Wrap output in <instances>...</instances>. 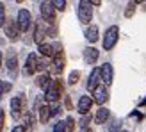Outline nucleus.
<instances>
[{
    "instance_id": "nucleus-1",
    "label": "nucleus",
    "mask_w": 146,
    "mask_h": 132,
    "mask_svg": "<svg viewBox=\"0 0 146 132\" xmlns=\"http://www.w3.org/2000/svg\"><path fill=\"white\" fill-rule=\"evenodd\" d=\"M118 38H119V29L116 25L109 27L107 32H105V38H104V48L105 50H112L114 45L118 43Z\"/></svg>"
},
{
    "instance_id": "nucleus-2",
    "label": "nucleus",
    "mask_w": 146,
    "mask_h": 132,
    "mask_svg": "<svg viewBox=\"0 0 146 132\" xmlns=\"http://www.w3.org/2000/svg\"><path fill=\"white\" fill-rule=\"evenodd\" d=\"M93 4L87 2V0H80L78 2V20L82 23H89L93 18Z\"/></svg>"
},
{
    "instance_id": "nucleus-3",
    "label": "nucleus",
    "mask_w": 146,
    "mask_h": 132,
    "mask_svg": "<svg viewBox=\"0 0 146 132\" xmlns=\"http://www.w3.org/2000/svg\"><path fill=\"white\" fill-rule=\"evenodd\" d=\"M61 93H62V82L59 79H55L52 82V86L48 87V91L45 93V100L46 102H57L61 98Z\"/></svg>"
},
{
    "instance_id": "nucleus-4",
    "label": "nucleus",
    "mask_w": 146,
    "mask_h": 132,
    "mask_svg": "<svg viewBox=\"0 0 146 132\" xmlns=\"http://www.w3.org/2000/svg\"><path fill=\"white\" fill-rule=\"evenodd\" d=\"M64 70V52H62V47L61 45H55V55H54V61H52V71L55 75Z\"/></svg>"
},
{
    "instance_id": "nucleus-5",
    "label": "nucleus",
    "mask_w": 146,
    "mask_h": 132,
    "mask_svg": "<svg viewBox=\"0 0 146 132\" xmlns=\"http://www.w3.org/2000/svg\"><path fill=\"white\" fill-rule=\"evenodd\" d=\"M5 64H7V70H9V75L11 79H14L18 75V55L14 50H9L5 55Z\"/></svg>"
},
{
    "instance_id": "nucleus-6",
    "label": "nucleus",
    "mask_w": 146,
    "mask_h": 132,
    "mask_svg": "<svg viewBox=\"0 0 146 132\" xmlns=\"http://www.w3.org/2000/svg\"><path fill=\"white\" fill-rule=\"evenodd\" d=\"M31 21H32V16H31V13H29L27 9H20L18 11V20H16V23L20 27V31H27L29 27H31Z\"/></svg>"
},
{
    "instance_id": "nucleus-7",
    "label": "nucleus",
    "mask_w": 146,
    "mask_h": 132,
    "mask_svg": "<svg viewBox=\"0 0 146 132\" xmlns=\"http://www.w3.org/2000/svg\"><path fill=\"white\" fill-rule=\"evenodd\" d=\"M41 16H43V20H46L48 23H52L55 20V7L52 5V2H43L41 4Z\"/></svg>"
},
{
    "instance_id": "nucleus-8",
    "label": "nucleus",
    "mask_w": 146,
    "mask_h": 132,
    "mask_svg": "<svg viewBox=\"0 0 146 132\" xmlns=\"http://www.w3.org/2000/svg\"><path fill=\"white\" fill-rule=\"evenodd\" d=\"M4 27H5V36H7V38H9L11 41H16V39H18V36H20V27H18L16 21L9 20Z\"/></svg>"
},
{
    "instance_id": "nucleus-9",
    "label": "nucleus",
    "mask_w": 146,
    "mask_h": 132,
    "mask_svg": "<svg viewBox=\"0 0 146 132\" xmlns=\"http://www.w3.org/2000/svg\"><path fill=\"white\" fill-rule=\"evenodd\" d=\"M102 80V68H94L91 71V75H89V80H87V89L89 91H94L98 87V82Z\"/></svg>"
},
{
    "instance_id": "nucleus-10",
    "label": "nucleus",
    "mask_w": 146,
    "mask_h": 132,
    "mask_svg": "<svg viewBox=\"0 0 146 132\" xmlns=\"http://www.w3.org/2000/svg\"><path fill=\"white\" fill-rule=\"evenodd\" d=\"M38 55L36 54H29L27 57V63H25V73L27 75H34L36 71H38Z\"/></svg>"
},
{
    "instance_id": "nucleus-11",
    "label": "nucleus",
    "mask_w": 146,
    "mask_h": 132,
    "mask_svg": "<svg viewBox=\"0 0 146 132\" xmlns=\"http://www.w3.org/2000/svg\"><path fill=\"white\" fill-rule=\"evenodd\" d=\"M107 98H109L107 87H104V86H100V87H96V89L93 91V100L96 102L98 105H104L105 102H107Z\"/></svg>"
},
{
    "instance_id": "nucleus-12",
    "label": "nucleus",
    "mask_w": 146,
    "mask_h": 132,
    "mask_svg": "<svg viewBox=\"0 0 146 132\" xmlns=\"http://www.w3.org/2000/svg\"><path fill=\"white\" fill-rule=\"evenodd\" d=\"M98 50L96 48H93V47H87L86 50H84V61L87 63V64H94L96 63V59H98Z\"/></svg>"
},
{
    "instance_id": "nucleus-13",
    "label": "nucleus",
    "mask_w": 146,
    "mask_h": 132,
    "mask_svg": "<svg viewBox=\"0 0 146 132\" xmlns=\"http://www.w3.org/2000/svg\"><path fill=\"white\" fill-rule=\"evenodd\" d=\"M91 105H93V98L80 97V100H78V113L80 114H87V113H89V109H91Z\"/></svg>"
},
{
    "instance_id": "nucleus-14",
    "label": "nucleus",
    "mask_w": 146,
    "mask_h": 132,
    "mask_svg": "<svg viewBox=\"0 0 146 132\" xmlns=\"http://www.w3.org/2000/svg\"><path fill=\"white\" fill-rule=\"evenodd\" d=\"M102 80L105 82V86H109L112 82V66L109 63H105L104 66H102Z\"/></svg>"
},
{
    "instance_id": "nucleus-15",
    "label": "nucleus",
    "mask_w": 146,
    "mask_h": 132,
    "mask_svg": "<svg viewBox=\"0 0 146 132\" xmlns=\"http://www.w3.org/2000/svg\"><path fill=\"white\" fill-rule=\"evenodd\" d=\"M107 120H109V109L107 107H100L96 116H94V121H96L98 125H102V123H105Z\"/></svg>"
},
{
    "instance_id": "nucleus-16",
    "label": "nucleus",
    "mask_w": 146,
    "mask_h": 132,
    "mask_svg": "<svg viewBox=\"0 0 146 132\" xmlns=\"http://www.w3.org/2000/svg\"><path fill=\"white\" fill-rule=\"evenodd\" d=\"M50 116H52V107L41 105V107H39V121H41V123H46V121L50 120Z\"/></svg>"
},
{
    "instance_id": "nucleus-17",
    "label": "nucleus",
    "mask_w": 146,
    "mask_h": 132,
    "mask_svg": "<svg viewBox=\"0 0 146 132\" xmlns=\"http://www.w3.org/2000/svg\"><path fill=\"white\" fill-rule=\"evenodd\" d=\"M39 52L45 57H54L55 55V47L48 45V43H41V45H39Z\"/></svg>"
},
{
    "instance_id": "nucleus-18",
    "label": "nucleus",
    "mask_w": 146,
    "mask_h": 132,
    "mask_svg": "<svg viewBox=\"0 0 146 132\" xmlns=\"http://www.w3.org/2000/svg\"><path fill=\"white\" fill-rule=\"evenodd\" d=\"M86 38H87V41H89V43H96V39H98V27H96V25L87 27Z\"/></svg>"
},
{
    "instance_id": "nucleus-19",
    "label": "nucleus",
    "mask_w": 146,
    "mask_h": 132,
    "mask_svg": "<svg viewBox=\"0 0 146 132\" xmlns=\"http://www.w3.org/2000/svg\"><path fill=\"white\" fill-rule=\"evenodd\" d=\"M20 109H21V98H13L11 100V111L14 118H20Z\"/></svg>"
},
{
    "instance_id": "nucleus-20",
    "label": "nucleus",
    "mask_w": 146,
    "mask_h": 132,
    "mask_svg": "<svg viewBox=\"0 0 146 132\" xmlns=\"http://www.w3.org/2000/svg\"><path fill=\"white\" fill-rule=\"evenodd\" d=\"M38 86L41 87V89H45V93H46L48 87L52 86V79L46 77V75H41V77H38Z\"/></svg>"
},
{
    "instance_id": "nucleus-21",
    "label": "nucleus",
    "mask_w": 146,
    "mask_h": 132,
    "mask_svg": "<svg viewBox=\"0 0 146 132\" xmlns=\"http://www.w3.org/2000/svg\"><path fill=\"white\" fill-rule=\"evenodd\" d=\"M45 36H46V32H45V29H43V25H38V29H36V34H34V41L41 45Z\"/></svg>"
},
{
    "instance_id": "nucleus-22",
    "label": "nucleus",
    "mask_w": 146,
    "mask_h": 132,
    "mask_svg": "<svg viewBox=\"0 0 146 132\" xmlns=\"http://www.w3.org/2000/svg\"><path fill=\"white\" fill-rule=\"evenodd\" d=\"M78 79H80V71L75 70V71H71V73H70L68 82H70V84H77V82H78Z\"/></svg>"
},
{
    "instance_id": "nucleus-23",
    "label": "nucleus",
    "mask_w": 146,
    "mask_h": 132,
    "mask_svg": "<svg viewBox=\"0 0 146 132\" xmlns=\"http://www.w3.org/2000/svg\"><path fill=\"white\" fill-rule=\"evenodd\" d=\"M135 5H137V2H128V7H127V11H125V16L127 18H132V14L135 11Z\"/></svg>"
},
{
    "instance_id": "nucleus-24",
    "label": "nucleus",
    "mask_w": 146,
    "mask_h": 132,
    "mask_svg": "<svg viewBox=\"0 0 146 132\" xmlns=\"http://www.w3.org/2000/svg\"><path fill=\"white\" fill-rule=\"evenodd\" d=\"M52 5L55 7V9H59V11H64L66 9V0H54Z\"/></svg>"
},
{
    "instance_id": "nucleus-25",
    "label": "nucleus",
    "mask_w": 146,
    "mask_h": 132,
    "mask_svg": "<svg viewBox=\"0 0 146 132\" xmlns=\"http://www.w3.org/2000/svg\"><path fill=\"white\" fill-rule=\"evenodd\" d=\"M11 89V82H4V80H0V100H2V93L9 91Z\"/></svg>"
},
{
    "instance_id": "nucleus-26",
    "label": "nucleus",
    "mask_w": 146,
    "mask_h": 132,
    "mask_svg": "<svg viewBox=\"0 0 146 132\" xmlns=\"http://www.w3.org/2000/svg\"><path fill=\"white\" fill-rule=\"evenodd\" d=\"M25 132H32V116L31 114H27L25 116Z\"/></svg>"
},
{
    "instance_id": "nucleus-27",
    "label": "nucleus",
    "mask_w": 146,
    "mask_h": 132,
    "mask_svg": "<svg viewBox=\"0 0 146 132\" xmlns=\"http://www.w3.org/2000/svg\"><path fill=\"white\" fill-rule=\"evenodd\" d=\"M4 25H5V7L0 2V27H4Z\"/></svg>"
},
{
    "instance_id": "nucleus-28",
    "label": "nucleus",
    "mask_w": 146,
    "mask_h": 132,
    "mask_svg": "<svg viewBox=\"0 0 146 132\" xmlns=\"http://www.w3.org/2000/svg\"><path fill=\"white\" fill-rule=\"evenodd\" d=\"M54 132H66V121H59L54 127Z\"/></svg>"
},
{
    "instance_id": "nucleus-29",
    "label": "nucleus",
    "mask_w": 146,
    "mask_h": 132,
    "mask_svg": "<svg viewBox=\"0 0 146 132\" xmlns=\"http://www.w3.org/2000/svg\"><path fill=\"white\" fill-rule=\"evenodd\" d=\"M119 127H121V121H119V120H116V121L111 123V127H109V132H118Z\"/></svg>"
},
{
    "instance_id": "nucleus-30",
    "label": "nucleus",
    "mask_w": 146,
    "mask_h": 132,
    "mask_svg": "<svg viewBox=\"0 0 146 132\" xmlns=\"http://www.w3.org/2000/svg\"><path fill=\"white\" fill-rule=\"evenodd\" d=\"M73 129H75V120L68 118L66 120V132H73Z\"/></svg>"
},
{
    "instance_id": "nucleus-31",
    "label": "nucleus",
    "mask_w": 146,
    "mask_h": 132,
    "mask_svg": "<svg viewBox=\"0 0 146 132\" xmlns=\"http://www.w3.org/2000/svg\"><path fill=\"white\" fill-rule=\"evenodd\" d=\"M4 121H5V113L4 109H0V132L4 130Z\"/></svg>"
},
{
    "instance_id": "nucleus-32",
    "label": "nucleus",
    "mask_w": 146,
    "mask_h": 132,
    "mask_svg": "<svg viewBox=\"0 0 146 132\" xmlns=\"http://www.w3.org/2000/svg\"><path fill=\"white\" fill-rule=\"evenodd\" d=\"M13 132H25V129L21 127V125H18V127H14V129H13Z\"/></svg>"
},
{
    "instance_id": "nucleus-33",
    "label": "nucleus",
    "mask_w": 146,
    "mask_h": 132,
    "mask_svg": "<svg viewBox=\"0 0 146 132\" xmlns=\"http://www.w3.org/2000/svg\"><path fill=\"white\" fill-rule=\"evenodd\" d=\"M82 132H91V130L89 129H82Z\"/></svg>"
},
{
    "instance_id": "nucleus-34",
    "label": "nucleus",
    "mask_w": 146,
    "mask_h": 132,
    "mask_svg": "<svg viewBox=\"0 0 146 132\" xmlns=\"http://www.w3.org/2000/svg\"><path fill=\"white\" fill-rule=\"evenodd\" d=\"M0 66H2V54H0Z\"/></svg>"
},
{
    "instance_id": "nucleus-35",
    "label": "nucleus",
    "mask_w": 146,
    "mask_h": 132,
    "mask_svg": "<svg viewBox=\"0 0 146 132\" xmlns=\"http://www.w3.org/2000/svg\"><path fill=\"white\" fill-rule=\"evenodd\" d=\"M144 5H146V4H144ZM144 9H146V7H144Z\"/></svg>"
}]
</instances>
